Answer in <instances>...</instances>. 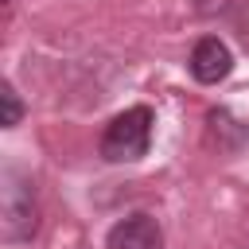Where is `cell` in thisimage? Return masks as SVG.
<instances>
[{
    "label": "cell",
    "instance_id": "2",
    "mask_svg": "<svg viewBox=\"0 0 249 249\" xmlns=\"http://www.w3.org/2000/svg\"><path fill=\"white\" fill-rule=\"evenodd\" d=\"M0 233L8 245L16 241H27L35 237L39 230V206H35V191H31V179H23L16 167L4 171V195H0Z\"/></svg>",
    "mask_w": 249,
    "mask_h": 249
},
{
    "label": "cell",
    "instance_id": "6",
    "mask_svg": "<svg viewBox=\"0 0 249 249\" xmlns=\"http://www.w3.org/2000/svg\"><path fill=\"white\" fill-rule=\"evenodd\" d=\"M0 101H4V128H16L19 121H23V101H19V93H16V86L12 82H4V89H0Z\"/></svg>",
    "mask_w": 249,
    "mask_h": 249
},
{
    "label": "cell",
    "instance_id": "4",
    "mask_svg": "<svg viewBox=\"0 0 249 249\" xmlns=\"http://www.w3.org/2000/svg\"><path fill=\"white\" fill-rule=\"evenodd\" d=\"M109 249H163V230L152 214H128L105 233Z\"/></svg>",
    "mask_w": 249,
    "mask_h": 249
},
{
    "label": "cell",
    "instance_id": "3",
    "mask_svg": "<svg viewBox=\"0 0 249 249\" xmlns=\"http://www.w3.org/2000/svg\"><path fill=\"white\" fill-rule=\"evenodd\" d=\"M187 70H191V78H195L198 86H218V82L230 78L233 54H230V47H226L218 35H202V39L195 43L191 58H187Z\"/></svg>",
    "mask_w": 249,
    "mask_h": 249
},
{
    "label": "cell",
    "instance_id": "5",
    "mask_svg": "<svg viewBox=\"0 0 249 249\" xmlns=\"http://www.w3.org/2000/svg\"><path fill=\"white\" fill-rule=\"evenodd\" d=\"M206 124H210V136L222 152H241L249 144V124L237 121L230 109H210L206 113Z\"/></svg>",
    "mask_w": 249,
    "mask_h": 249
},
{
    "label": "cell",
    "instance_id": "1",
    "mask_svg": "<svg viewBox=\"0 0 249 249\" xmlns=\"http://www.w3.org/2000/svg\"><path fill=\"white\" fill-rule=\"evenodd\" d=\"M152 124H156V113L148 105H132L124 113H117L105 132H101V160L109 163H132L140 156H148V144H152Z\"/></svg>",
    "mask_w": 249,
    "mask_h": 249
}]
</instances>
